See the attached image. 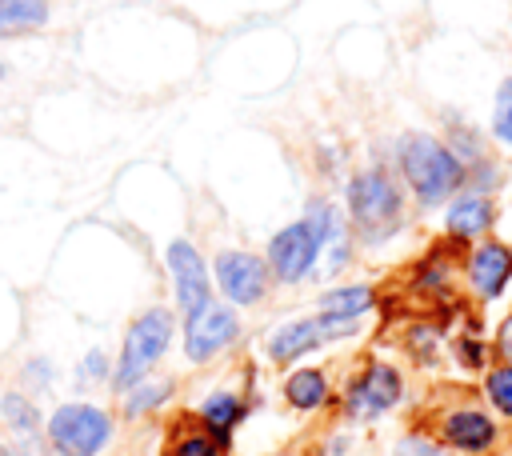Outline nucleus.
<instances>
[{"label":"nucleus","instance_id":"1","mask_svg":"<svg viewBox=\"0 0 512 456\" xmlns=\"http://www.w3.org/2000/svg\"><path fill=\"white\" fill-rule=\"evenodd\" d=\"M400 168H404L412 192L424 204H440L464 180L460 160L440 140H432V136H404L400 140Z\"/></svg>","mask_w":512,"mask_h":456},{"label":"nucleus","instance_id":"2","mask_svg":"<svg viewBox=\"0 0 512 456\" xmlns=\"http://www.w3.org/2000/svg\"><path fill=\"white\" fill-rule=\"evenodd\" d=\"M348 208L364 236H388L400 224V192L384 172H360L348 188Z\"/></svg>","mask_w":512,"mask_h":456},{"label":"nucleus","instance_id":"3","mask_svg":"<svg viewBox=\"0 0 512 456\" xmlns=\"http://www.w3.org/2000/svg\"><path fill=\"white\" fill-rule=\"evenodd\" d=\"M168 332H172V320H168L164 308L144 312V316L128 328V340H124V352H120V368H116V384H120V388L136 384V380L152 368V360L168 348Z\"/></svg>","mask_w":512,"mask_h":456},{"label":"nucleus","instance_id":"4","mask_svg":"<svg viewBox=\"0 0 512 456\" xmlns=\"http://www.w3.org/2000/svg\"><path fill=\"white\" fill-rule=\"evenodd\" d=\"M324 228H328V212L324 208H312L308 220L284 228L272 240V252L268 256H272V268H276L280 280H300L312 268V260L320 252V240H324Z\"/></svg>","mask_w":512,"mask_h":456},{"label":"nucleus","instance_id":"5","mask_svg":"<svg viewBox=\"0 0 512 456\" xmlns=\"http://www.w3.org/2000/svg\"><path fill=\"white\" fill-rule=\"evenodd\" d=\"M48 436L64 456H92L108 440V416L88 404H68L52 416Z\"/></svg>","mask_w":512,"mask_h":456},{"label":"nucleus","instance_id":"6","mask_svg":"<svg viewBox=\"0 0 512 456\" xmlns=\"http://www.w3.org/2000/svg\"><path fill=\"white\" fill-rule=\"evenodd\" d=\"M356 328V320L352 316H312V320H296V324H288V328H280L276 336H272V344H268V352L276 356V360H292V356H300V352H308V348H316V344H324V340H336V336H348Z\"/></svg>","mask_w":512,"mask_h":456},{"label":"nucleus","instance_id":"7","mask_svg":"<svg viewBox=\"0 0 512 456\" xmlns=\"http://www.w3.org/2000/svg\"><path fill=\"white\" fill-rule=\"evenodd\" d=\"M236 336V316L224 308V304H204L188 316V340H184V352L192 360H208L216 348H224L228 340Z\"/></svg>","mask_w":512,"mask_h":456},{"label":"nucleus","instance_id":"8","mask_svg":"<svg viewBox=\"0 0 512 456\" xmlns=\"http://www.w3.org/2000/svg\"><path fill=\"white\" fill-rule=\"evenodd\" d=\"M216 280H220L228 300L252 304L264 292V264L256 256H248V252H220L216 256Z\"/></svg>","mask_w":512,"mask_h":456},{"label":"nucleus","instance_id":"9","mask_svg":"<svg viewBox=\"0 0 512 456\" xmlns=\"http://www.w3.org/2000/svg\"><path fill=\"white\" fill-rule=\"evenodd\" d=\"M396 400H400V376H396V368H388V364H372V368L356 380V388L348 392L352 416H376V412L392 408Z\"/></svg>","mask_w":512,"mask_h":456},{"label":"nucleus","instance_id":"10","mask_svg":"<svg viewBox=\"0 0 512 456\" xmlns=\"http://www.w3.org/2000/svg\"><path fill=\"white\" fill-rule=\"evenodd\" d=\"M508 276H512V252H508L504 244H480V248L472 252V260H468V280H472V288H476L484 300L500 296L504 284H508Z\"/></svg>","mask_w":512,"mask_h":456},{"label":"nucleus","instance_id":"11","mask_svg":"<svg viewBox=\"0 0 512 456\" xmlns=\"http://www.w3.org/2000/svg\"><path fill=\"white\" fill-rule=\"evenodd\" d=\"M168 264H172V272H176L180 308L192 316L196 308L208 304V276H204V264H200V256H196L188 244H172V248H168Z\"/></svg>","mask_w":512,"mask_h":456},{"label":"nucleus","instance_id":"12","mask_svg":"<svg viewBox=\"0 0 512 456\" xmlns=\"http://www.w3.org/2000/svg\"><path fill=\"white\" fill-rule=\"evenodd\" d=\"M444 436H448V444H456L464 452H484L496 440V428H492V420L484 412L464 408V412H452L444 420Z\"/></svg>","mask_w":512,"mask_h":456},{"label":"nucleus","instance_id":"13","mask_svg":"<svg viewBox=\"0 0 512 456\" xmlns=\"http://www.w3.org/2000/svg\"><path fill=\"white\" fill-rule=\"evenodd\" d=\"M492 204L484 196H464L448 208V232L452 236H480L488 224H492Z\"/></svg>","mask_w":512,"mask_h":456},{"label":"nucleus","instance_id":"14","mask_svg":"<svg viewBox=\"0 0 512 456\" xmlns=\"http://www.w3.org/2000/svg\"><path fill=\"white\" fill-rule=\"evenodd\" d=\"M44 20H48L44 0H0V36L40 28Z\"/></svg>","mask_w":512,"mask_h":456},{"label":"nucleus","instance_id":"15","mask_svg":"<svg viewBox=\"0 0 512 456\" xmlns=\"http://www.w3.org/2000/svg\"><path fill=\"white\" fill-rule=\"evenodd\" d=\"M364 308H372V292L368 288H336V292H328V296H320V312L324 316H360Z\"/></svg>","mask_w":512,"mask_h":456},{"label":"nucleus","instance_id":"16","mask_svg":"<svg viewBox=\"0 0 512 456\" xmlns=\"http://www.w3.org/2000/svg\"><path fill=\"white\" fill-rule=\"evenodd\" d=\"M324 396H328V384H324V376H320L316 368H300V372L288 380V400H292L296 408H316Z\"/></svg>","mask_w":512,"mask_h":456},{"label":"nucleus","instance_id":"17","mask_svg":"<svg viewBox=\"0 0 512 456\" xmlns=\"http://www.w3.org/2000/svg\"><path fill=\"white\" fill-rule=\"evenodd\" d=\"M236 416H240L236 396H212V400L204 404V420H208L216 432H228V428L236 424Z\"/></svg>","mask_w":512,"mask_h":456},{"label":"nucleus","instance_id":"18","mask_svg":"<svg viewBox=\"0 0 512 456\" xmlns=\"http://www.w3.org/2000/svg\"><path fill=\"white\" fill-rule=\"evenodd\" d=\"M492 132H496V140H504V144L512 148V80H504L500 92H496V120H492Z\"/></svg>","mask_w":512,"mask_h":456},{"label":"nucleus","instance_id":"19","mask_svg":"<svg viewBox=\"0 0 512 456\" xmlns=\"http://www.w3.org/2000/svg\"><path fill=\"white\" fill-rule=\"evenodd\" d=\"M488 396H492V404H496L500 412L512 416V364L488 372Z\"/></svg>","mask_w":512,"mask_h":456},{"label":"nucleus","instance_id":"20","mask_svg":"<svg viewBox=\"0 0 512 456\" xmlns=\"http://www.w3.org/2000/svg\"><path fill=\"white\" fill-rule=\"evenodd\" d=\"M396 456H448V452H440V448H436V444H428V440L408 436V440H400V444H396Z\"/></svg>","mask_w":512,"mask_h":456},{"label":"nucleus","instance_id":"21","mask_svg":"<svg viewBox=\"0 0 512 456\" xmlns=\"http://www.w3.org/2000/svg\"><path fill=\"white\" fill-rule=\"evenodd\" d=\"M172 456H220V452H216L212 440H204V436H188Z\"/></svg>","mask_w":512,"mask_h":456},{"label":"nucleus","instance_id":"22","mask_svg":"<svg viewBox=\"0 0 512 456\" xmlns=\"http://www.w3.org/2000/svg\"><path fill=\"white\" fill-rule=\"evenodd\" d=\"M460 360H464L468 368H480V360H484L480 344H472V340H460Z\"/></svg>","mask_w":512,"mask_h":456},{"label":"nucleus","instance_id":"23","mask_svg":"<svg viewBox=\"0 0 512 456\" xmlns=\"http://www.w3.org/2000/svg\"><path fill=\"white\" fill-rule=\"evenodd\" d=\"M496 348H500V356L512 360V316L500 324V332H496Z\"/></svg>","mask_w":512,"mask_h":456},{"label":"nucleus","instance_id":"24","mask_svg":"<svg viewBox=\"0 0 512 456\" xmlns=\"http://www.w3.org/2000/svg\"><path fill=\"white\" fill-rule=\"evenodd\" d=\"M164 396V388H152V392H140V396H132L128 400V412H140V408H148L152 400H160Z\"/></svg>","mask_w":512,"mask_h":456},{"label":"nucleus","instance_id":"25","mask_svg":"<svg viewBox=\"0 0 512 456\" xmlns=\"http://www.w3.org/2000/svg\"><path fill=\"white\" fill-rule=\"evenodd\" d=\"M0 456H12V452H4V448H0Z\"/></svg>","mask_w":512,"mask_h":456}]
</instances>
